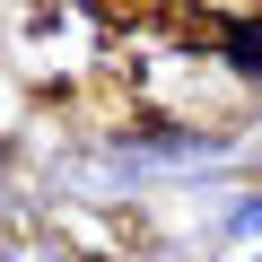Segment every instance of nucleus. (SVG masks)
<instances>
[{
	"label": "nucleus",
	"instance_id": "obj_1",
	"mask_svg": "<svg viewBox=\"0 0 262 262\" xmlns=\"http://www.w3.org/2000/svg\"><path fill=\"white\" fill-rule=\"evenodd\" d=\"M227 44H236V61H245V70H262V27H236Z\"/></svg>",
	"mask_w": 262,
	"mask_h": 262
}]
</instances>
